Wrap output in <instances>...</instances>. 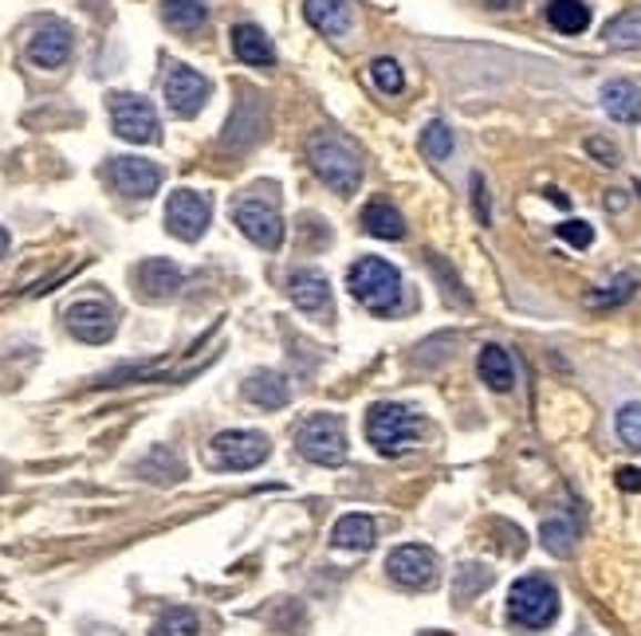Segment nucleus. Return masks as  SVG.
<instances>
[{"mask_svg":"<svg viewBox=\"0 0 641 636\" xmlns=\"http://www.w3.org/2000/svg\"><path fill=\"white\" fill-rule=\"evenodd\" d=\"M347 287L366 310H374V315H390V310L398 307L401 276H398V267L386 264V259L366 256V259H358V264H350Z\"/></svg>","mask_w":641,"mask_h":636,"instance_id":"1","label":"nucleus"},{"mask_svg":"<svg viewBox=\"0 0 641 636\" xmlns=\"http://www.w3.org/2000/svg\"><path fill=\"white\" fill-rule=\"evenodd\" d=\"M307 162L319 173L323 185H330V189L343 193V197L358 193V185H363V162H358V154L347 142L330 139V134H315V139L307 142Z\"/></svg>","mask_w":641,"mask_h":636,"instance_id":"2","label":"nucleus"},{"mask_svg":"<svg viewBox=\"0 0 641 636\" xmlns=\"http://www.w3.org/2000/svg\"><path fill=\"white\" fill-rule=\"evenodd\" d=\"M417 437H421V417L409 404L381 401L366 413V440L378 448L381 457H398V452L414 448Z\"/></svg>","mask_w":641,"mask_h":636,"instance_id":"3","label":"nucleus"},{"mask_svg":"<svg viewBox=\"0 0 641 636\" xmlns=\"http://www.w3.org/2000/svg\"><path fill=\"white\" fill-rule=\"evenodd\" d=\"M295 448L299 457L312 460L319 468H343L347 464V432H343V421L338 417H307L295 432Z\"/></svg>","mask_w":641,"mask_h":636,"instance_id":"4","label":"nucleus"},{"mask_svg":"<svg viewBox=\"0 0 641 636\" xmlns=\"http://www.w3.org/2000/svg\"><path fill=\"white\" fill-rule=\"evenodd\" d=\"M559 613V594H554V585L539 574H528L520 582L511 585L508 594V617L511 625L520 628H547Z\"/></svg>","mask_w":641,"mask_h":636,"instance_id":"5","label":"nucleus"},{"mask_svg":"<svg viewBox=\"0 0 641 636\" xmlns=\"http://www.w3.org/2000/svg\"><path fill=\"white\" fill-rule=\"evenodd\" d=\"M111 122H114V134H119V139L139 142V146L162 139V126H157L154 106H150L142 95H131V91L111 95Z\"/></svg>","mask_w":641,"mask_h":636,"instance_id":"6","label":"nucleus"},{"mask_svg":"<svg viewBox=\"0 0 641 636\" xmlns=\"http://www.w3.org/2000/svg\"><path fill=\"white\" fill-rule=\"evenodd\" d=\"M268 460V437L252 429H233L213 437V464L228 468V472H248Z\"/></svg>","mask_w":641,"mask_h":636,"instance_id":"7","label":"nucleus"},{"mask_svg":"<svg viewBox=\"0 0 641 636\" xmlns=\"http://www.w3.org/2000/svg\"><path fill=\"white\" fill-rule=\"evenodd\" d=\"M233 220L236 228H241L252 244H261V248H279V244H284V220H279L276 205H268V201H256V197L236 201Z\"/></svg>","mask_w":641,"mask_h":636,"instance_id":"8","label":"nucleus"},{"mask_svg":"<svg viewBox=\"0 0 641 636\" xmlns=\"http://www.w3.org/2000/svg\"><path fill=\"white\" fill-rule=\"evenodd\" d=\"M208 216H213V205H208L201 193L193 189H177L165 205V228L177 236V240H201V233L208 228Z\"/></svg>","mask_w":641,"mask_h":636,"instance_id":"9","label":"nucleus"},{"mask_svg":"<svg viewBox=\"0 0 641 636\" xmlns=\"http://www.w3.org/2000/svg\"><path fill=\"white\" fill-rule=\"evenodd\" d=\"M205 99H208V79L201 75V71L185 68V63L170 68V75H165V103H170V111H174L177 119H193V114L205 106Z\"/></svg>","mask_w":641,"mask_h":636,"instance_id":"10","label":"nucleus"},{"mask_svg":"<svg viewBox=\"0 0 641 636\" xmlns=\"http://www.w3.org/2000/svg\"><path fill=\"white\" fill-rule=\"evenodd\" d=\"M386 570H390L394 582L406 585V589H425V585L437 582V554L429 551V546L409 542V546H398V551L390 554Z\"/></svg>","mask_w":641,"mask_h":636,"instance_id":"11","label":"nucleus"},{"mask_svg":"<svg viewBox=\"0 0 641 636\" xmlns=\"http://www.w3.org/2000/svg\"><path fill=\"white\" fill-rule=\"evenodd\" d=\"M106 177H111V185L122 193V197H154L157 185H162V170H157L154 162H146V157H114L111 165H106Z\"/></svg>","mask_w":641,"mask_h":636,"instance_id":"12","label":"nucleus"},{"mask_svg":"<svg viewBox=\"0 0 641 636\" xmlns=\"http://www.w3.org/2000/svg\"><path fill=\"white\" fill-rule=\"evenodd\" d=\"M28 60L35 68H63L71 60V28L60 20H48V24L35 28V35L28 40Z\"/></svg>","mask_w":641,"mask_h":636,"instance_id":"13","label":"nucleus"},{"mask_svg":"<svg viewBox=\"0 0 641 636\" xmlns=\"http://www.w3.org/2000/svg\"><path fill=\"white\" fill-rule=\"evenodd\" d=\"M68 327H71V335H75L79 342L99 346V342H106V338L114 335V310L106 307V302H99V299H83V302H75V307L68 310Z\"/></svg>","mask_w":641,"mask_h":636,"instance_id":"14","label":"nucleus"},{"mask_svg":"<svg viewBox=\"0 0 641 636\" xmlns=\"http://www.w3.org/2000/svg\"><path fill=\"white\" fill-rule=\"evenodd\" d=\"M287 295L304 315H327L330 310V279L323 276L319 267H299L287 279Z\"/></svg>","mask_w":641,"mask_h":636,"instance_id":"15","label":"nucleus"},{"mask_svg":"<svg viewBox=\"0 0 641 636\" xmlns=\"http://www.w3.org/2000/svg\"><path fill=\"white\" fill-rule=\"evenodd\" d=\"M244 397H248L256 409H284L287 401H292V386H287L284 373L276 370H256L248 381H244Z\"/></svg>","mask_w":641,"mask_h":636,"instance_id":"16","label":"nucleus"},{"mask_svg":"<svg viewBox=\"0 0 641 636\" xmlns=\"http://www.w3.org/2000/svg\"><path fill=\"white\" fill-rule=\"evenodd\" d=\"M602 111L614 122H638L641 119V83L630 79H614L602 86Z\"/></svg>","mask_w":641,"mask_h":636,"instance_id":"17","label":"nucleus"},{"mask_svg":"<svg viewBox=\"0 0 641 636\" xmlns=\"http://www.w3.org/2000/svg\"><path fill=\"white\" fill-rule=\"evenodd\" d=\"M139 287L146 299H170L182 287V267L170 259H146L139 267Z\"/></svg>","mask_w":641,"mask_h":636,"instance_id":"18","label":"nucleus"},{"mask_svg":"<svg viewBox=\"0 0 641 636\" xmlns=\"http://www.w3.org/2000/svg\"><path fill=\"white\" fill-rule=\"evenodd\" d=\"M304 17L315 32L343 35L350 28V4L347 0H304Z\"/></svg>","mask_w":641,"mask_h":636,"instance_id":"19","label":"nucleus"},{"mask_svg":"<svg viewBox=\"0 0 641 636\" xmlns=\"http://www.w3.org/2000/svg\"><path fill=\"white\" fill-rule=\"evenodd\" d=\"M233 52L241 55V63H248V68H272V63H276V52H272L268 35H264L256 24L233 28Z\"/></svg>","mask_w":641,"mask_h":636,"instance_id":"20","label":"nucleus"},{"mask_svg":"<svg viewBox=\"0 0 641 636\" xmlns=\"http://www.w3.org/2000/svg\"><path fill=\"white\" fill-rule=\"evenodd\" d=\"M477 370L496 393H508V389L516 386V366H511V353L503 350V346H485V350H480Z\"/></svg>","mask_w":641,"mask_h":636,"instance_id":"21","label":"nucleus"},{"mask_svg":"<svg viewBox=\"0 0 641 636\" xmlns=\"http://www.w3.org/2000/svg\"><path fill=\"white\" fill-rule=\"evenodd\" d=\"M363 228L370 236H378V240H401V236H406V220H401L398 208L386 205V201H374V205L363 208Z\"/></svg>","mask_w":641,"mask_h":636,"instance_id":"22","label":"nucleus"},{"mask_svg":"<svg viewBox=\"0 0 641 636\" xmlns=\"http://www.w3.org/2000/svg\"><path fill=\"white\" fill-rule=\"evenodd\" d=\"M330 542L338 551H370L374 546V519L366 515H343L330 531Z\"/></svg>","mask_w":641,"mask_h":636,"instance_id":"23","label":"nucleus"},{"mask_svg":"<svg viewBox=\"0 0 641 636\" xmlns=\"http://www.w3.org/2000/svg\"><path fill=\"white\" fill-rule=\"evenodd\" d=\"M547 20H551L554 32L579 35L590 28V9L582 0H551V4H547Z\"/></svg>","mask_w":641,"mask_h":636,"instance_id":"24","label":"nucleus"},{"mask_svg":"<svg viewBox=\"0 0 641 636\" xmlns=\"http://www.w3.org/2000/svg\"><path fill=\"white\" fill-rule=\"evenodd\" d=\"M162 17L170 28H177V32H197L201 24H205L208 9L205 0H162Z\"/></svg>","mask_w":641,"mask_h":636,"instance_id":"25","label":"nucleus"},{"mask_svg":"<svg viewBox=\"0 0 641 636\" xmlns=\"http://www.w3.org/2000/svg\"><path fill=\"white\" fill-rule=\"evenodd\" d=\"M633 291H638V276H618V279H610L607 287H594V291L587 295V307H594V310L622 307L625 299H633Z\"/></svg>","mask_w":641,"mask_h":636,"instance_id":"26","label":"nucleus"},{"mask_svg":"<svg viewBox=\"0 0 641 636\" xmlns=\"http://www.w3.org/2000/svg\"><path fill=\"white\" fill-rule=\"evenodd\" d=\"M574 538H579L574 519H547L543 523V546L554 558H567V554L574 551Z\"/></svg>","mask_w":641,"mask_h":636,"instance_id":"27","label":"nucleus"},{"mask_svg":"<svg viewBox=\"0 0 641 636\" xmlns=\"http://www.w3.org/2000/svg\"><path fill=\"white\" fill-rule=\"evenodd\" d=\"M201 620L193 609H170L157 617V625L150 628V636H197Z\"/></svg>","mask_w":641,"mask_h":636,"instance_id":"28","label":"nucleus"},{"mask_svg":"<svg viewBox=\"0 0 641 636\" xmlns=\"http://www.w3.org/2000/svg\"><path fill=\"white\" fill-rule=\"evenodd\" d=\"M607 40L614 48H641V9L622 12L607 24Z\"/></svg>","mask_w":641,"mask_h":636,"instance_id":"29","label":"nucleus"},{"mask_svg":"<svg viewBox=\"0 0 641 636\" xmlns=\"http://www.w3.org/2000/svg\"><path fill=\"white\" fill-rule=\"evenodd\" d=\"M614 429H618V440L633 452H641V401H630L618 409L614 417Z\"/></svg>","mask_w":641,"mask_h":636,"instance_id":"30","label":"nucleus"},{"mask_svg":"<svg viewBox=\"0 0 641 636\" xmlns=\"http://www.w3.org/2000/svg\"><path fill=\"white\" fill-rule=\"evenodd\" d=\"M421 154L429 157V162H445V157L452 154V130L445 126V122H429V126H425Z\"/></svg>","mask_w":641,"mask_h":636,"instance_id":"31","label":"nucleus"},{"mask_svg":"<svg viewBox=\"0 0 641 636\" xmlns=\"http://www.w3.org/2000/svg\"><path fill=\"white\" fill-rule=\"evenodd\" d=\"M492 585V570H485V566H460L457 570V602H472V597L480 594V589H488Z\"/></svg>","mask_w":641,"mask_h":636,"instance_id":"32","label":"nucleus"},{"mask_svg":"<svg viewBox=\"0 0 641 636\" xmlns=\"http://www.w3.org/2000/svg\"><path fill=\"white\" fill-rule=\"evenodd\" d=\"M370 79L386 91V95H398L401 86H406V75H401L398 60H390V55H378V60L370 63Z\"/></svg>","mask_w":641,"mask_h":636,"instance_id":"33","label":"nucleus"},{"mask_svg":"<svg viewBox=\"0 0 641 636\" xmlns=\"http://www.w3.org/2000/svg\"><path fill=\"white\" fill-rule=\"evenodd\" d=\"M559 236H563L571 248H590L594 244V228H590L587 220H567V224H559Z\"/></svg>","mask_w":641,"mask_h":636,"instance_id":"34","label":"nucleus"},{"mask_svg":"<svg viewBox=\"0 0 641 636\" xmlns=\"http://www.w3.org/2000/svg\"><path fill=\"white\" fill-rule=\"evenodd\" d=\"M587 154L598 157L602 165H618V162H622L618 146H614V142H607V139H587Z\"/></svg>","mask_w":641,"mask_h":636,"instance_id":"35","label":"nucleus"},{"mask_svg":"<svg viewBox=\"0 0 641 636\" xmlns=\"http://www.w3.org/2000/svg\"><path fill=\"white\" fill-rule=\"evenodd\" d=\"M472 205H477L480 224H492V208H488V189H485V177H472Z\"/></svg>","mask_w":641,"mask_h":636,"instance_id":"36","label":"nucleus"},{"mask_svg":"<svg viewBox=\"0 0 641 636\" xmlns=\"http://www.w3.org/2000/svg\"><path fill=\"white\" fill-rule=\"evenodd\" d=\"M618 488L641 491V468H622V472H618Z\"/></svg>","mask_w":641,"mask_h":636,"instance_id":"37","label":"nucleus"},{"mask_svg":"<svg viewBox=\"0 0 641 636\" xmlns=\"http://www.w3.org/2000/svg\"><path fill=\"white\" fill-rule=\"evenodd\" d=\"M607 208H610V213H618V208H625V197H622V193H610V197H607Z\"/></svg>","mask_w":641,"mask_h":636,"instance_id":"38","label":"nucleus"},{"mask_svg":"<svg viewBox=\"0 0 641 636\" xmlns=\"http://www.w3.org/2000/svg\"><path fill=\"white\" fill-rule=\"evenodd\" d=\"M547 197H551V201H554V205H563V208H567V205H571V201H567V197H563V193H559V189H547Z\"/></svg>","mask_w":641,"mask_h":636,"instance_id":"39","label":"nucleus"},{"mask_svg":"<svg viewBox=\"0 0 641 636\" xmlns=\"http://www.w3.org/2000/svg\"><path fill=\"white\" fill-rule=\"evenodd\" d=\"M488 4H492V9H511L516 0H488Z\"/></svg>","mask_w":641,"mask_h":636,"instance_id":"40","label":"nucleus"},{"mask_svg":"<svg viewBox=\"0 0 641 636\" xmlns=\"http://www.w3.org/2000/svg\"><path fill=\"white\" fill-rule=\"evenodd\" d=\"M4 252H9V233L0 228V256H4Z\"/></svg>","mask_w":641,"mask_h":636,"instance_id":"41","label":"nucleus"}]
</instances>
